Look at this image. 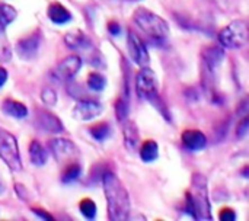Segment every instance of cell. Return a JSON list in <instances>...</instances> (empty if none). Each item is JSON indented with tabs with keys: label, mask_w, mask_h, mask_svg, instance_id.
Wrapping results in <instances>:
<instances>
[{
	"label": "cell",
	"mask_w": 249,
	"mask_h": 221,
	"mask_svg": "<svg viewBox=\"0 0 249 221\" xmlns=\"http://www.w3.org/2000/svg\"><path fill=\"white\" fill-rule=\"evenodd\" d=\"M102 187L108 204V219L111 221L128 220L131 210L130 195L118 176L112 172H105Z\"/></svg>",
	"instance_id": "cell-1"
},
{
	"label": "cell",
	"mask_w": 249,
	"mask_h": 221,
	"mask_svg": "<svg viewBox=\"0 0 249 221\" xmlns=\"http://www.w3.org/2000/svg\"><path fill=\"white\" fill-rule=\"evenodd\" d=\"M185 213L198 221H209L213 219L207 179L201 173H194L191 178V188L185 197Z\"/></svg>",
	"instance_id": "cell-2"
},
{
	"label": "cell",
	"mask_w": 249,
	"mask_h": 221,
	"mask_svg": "<svg viewBox=\"0 0 249 221\" xmlns=\"http://www.w3.org/2000/svg\"><path fill=\"white\" fill-rule=\"evenodd\" d=\"M133 20L152 41L165 42L168 39L169 25L163 17H160L155 12L146 7H139L133 13Z\"/></svg>",
	"instance_id": "cell-3"
},
{
	"label": "cell",
	"mask_w": 249,
	"mask_h": 221,
	"mask_svg": "<svg viewBox=\"0 0 249 221\" xmlns=\"http://www.w3.org/2000/svg\"><path fill=\"white\" fill-rule=\"evenodd\" d=\"M136 92L140 99L150 102L159 112H163L166 109L165 103L162 102L159 96V85L158 77L153 70L149 67H142V70L137 73L136 77Z\"/></svg>",
	"instance_id": "cell-4"
},
{
	"label": "cell",
	"mask_w": 249,
	"mask_h": 221,
	"mask_svg": "<svg viewBox=\"0 0 249 221\" xmlns=\"http://www.w3.org/2000/svg\"><path fill=\"white\" fill-rule=\"evenodd\" d=\"M219 41L222 47L229 50L242 48L248 42V23L244 19L231 22L219 32Z\"/></svg>",
	"instance_id": "cell-5"
},
{
	"label": "cell",
	"mask_w": 249,
	"mask_h": 221,
	"mask_svg": "<svg viewBox=\"0 0 249 221\" xmlns=\"http://www.w3.org/2000/svg\"><path fill=\"white\" fill-rule=\"evenodd\" d=\"M0 159L12 172L22 170V160L18 147V141L13 134L0 128Z\"/></svg>",
	"instance_id": "cell-6"
},
{
	"label": "cell",
	"mask_w": 249,
	"mask_h": 221,
	"mask_svg": "<svg viewBox=\"0 0 249 221\" xmlns=\"http://www.w3.org/2000/svg\"><path fill=\"white\" fill-rule=\"evenodd\" d=\"M48 146H50V150H51L54 159L60 165L66 166L71 162H77L80 152L73 141H70L67 138H51Z\"/></svg>",
	"instance_id": "cell-7"
},
{
	"label": "cell",
	"mask_w": 249,
	"mask_h": 221,
	"mask_svg": "<svg viewBox=\"0 0 249 221\" xmlns=\"http://www.w3.org/2000/svg\"><path fill=\"white\" fill-rule=\"evenodd\" d=\"M102 112L104 106L101 102L93 99H80L73 108V118L79 122H89L98 118Z\"/></svg>",
	"instance_id": "cell-8"
},
{
	"label": "cell",
	"mask_w": 249,
	"mask_h": 221,
	"mask_svg": "<svg viewBox=\"0 0 249 221\" xmlns=\"http://www.w3.org/2000/svg\"><path fill=\"white\" fill-rule=\"evenodd\" d=\"M127 47H128V51H130V55L133 58V61L139 66V67H149L150 64V55L147 52V48H146V44L142 41V38L130 31L128 32V36H127Z\"/></svg>",
	"instance_id": "cell-9"
},
{
	"label": "cell",
	"mask_w": 249,
	"mask_h": 221,
	"mask_svg": "<svg viewBox=\"0 0 249 221\" xmlns=\"http://www.w3.org/2000/svg\"><path fill=\"white\" fill-rule=\"evenodd\" d=\"M41 45V32L35 31L31 35H28L26 38H22L18 44H16V54L22 58V60H32L39 50Z\"/></svg>",
	"instance_id": "cell-10"
},
{
	"label": "cell",
	"mask_w": 249,
	"mask_h": 221,
	"mask_svg": "<svg viewBox=\"0 0 249 221\" xmlns=\"http://www.w3.org/2000/svg\"><path fill=\"white\" fill-rule=\"evenodd\" d=\"M80 68H82L80 57L79 55H69L57 64L53 74L58 80H70L79 73Z\"/></svg>",
	"instance_id": "cell-11"
},
{
	"label": "cell",
	"mask_w": 249,
	"mask_h": 221,
	"mask_svg": "<svg viewBox=\"0 0 249 221\" xmlns=\"http://www.w3.org/2000/svg\"><path fill=\"white\" fill-rule=\"evenodd\" d=\"M36 125L42 131L50 133V134H60L64 131V127H63L61 121L58 119V117H55L53 112L44 111V109H39L36 112Z\"/></svg>",
	"instance_id": "cell-12"
},
{
	"label": "cell",
	"mask_w": 249,
	"mask_h": 221,
	"mask_svg": "<svg viewBox=\"0 0 249 221\" xmlns=\"http://www.w3.org/2000/svg\"><path fill=\"white\" fill-rule=\"evenodd\" d=\"M181 141L185 149L191 152H200L207 146V137L198 130H185L181 136Z\"/></svg>",
	"instance_id": "cell-13"
},
{
	"label": "cell",
	"mask_w": 249,
	"mask_h": 221,
	"mask_svg": "<svg viewBox=\"0 0 249 221\" xmlns=\"http://www.w3.org/2000/svg\"><path fill=\"white\" fill-rule=\"evenodd\" d=\"M123 124V133H124V143L125 147L130 152H136L139 149V141H140V136H139V128L136 125L134 121H130L128 118L125 121L121 122Z\"/></svg>",
	"instance_id": "cell-14"
},
{
	"label": "cell",
	"mask_w": 249,
	"mask_h": 221,
	"mask_svg": "<svg viewBox=\"0 0 249 221\" xmlns=\"http://www.w3.org/2000/svg\"><path fill=\"white\" fill-rule=\"evenodd\" d=\"M64 44H66L70 50H74V51L86 50V48L90 47L89 38H88L80 29H76V31H73V32L66 34V36H64Z\"/></svg>",
	"instance_id": "cell-15"
},
{
	"label": "cell",
	"mask_w": 249,
	"mask_h": 221,
	"mask_svg": "<svg viewBox=\"0 0 249 221\" xmlns=\"http://www.w3.org/2000/svg\"><path fill=\"white\" fill-rule=\"evenodd\" d=\"M47 16L57 25H64L71 20V13L61 3H51L47 9Z\"/></svg>",
	"instance_id": "cell-16"
},
{
	"label": "cell",
	"mask_w": 249,
	"mask_h": 221,
	"mask_svg": "<svg viewBox=\"0 0 249 221\" xmlns=\"http://www.w3.org/2000/svg\"><path fill=\"white\" fill-rule=\"evenodd\" d=\"M1 111L3 114L12 117V118H16V119H22V118H26L28 117V108L19 102V101H13V99H4L1 102Z\"/></svg>",
	"instance_id": "cell-17"
},
{
	"label": "cell",
	"mask_w": 249,
	"mask_h": 221,
	"mask_svg": "<svg viewBox=\"0 0 249 221\" xmlns=\"http://www.w3.org/2000/svg\"><path fill=\"white\" fill-rule=\"evenodd\" d=\"M29 159H31V163L35 165L36 168L44 166L47 163V160H48L47 150H45V147L38 140H32L31 141V146H29Z\"/></svg>",
	"instance_id": "cell-18"
},
{
	"label": "cell",
	"mask_w": 249,
	"mask_h": 221,
	"mask_svg": "<svg viewBox=\"0 0 249 221\" xmlns=\"http://www.w3.org/2000/svg\"><path fill=\"white\" fill-rule=\"evenodd\" d=\"M140 157L146 163L155 162L159 157V146H158V143L153 141V140L144 141L142 144V147H140Z\"/></svg>",
	"instance_id": "cell-19"
},
{
	"label": "cell",
	"mask_w": 249,
	"mask_h": 221,
	"mask_svg": "<svg viewBox=\"0 0 249 221\" xmlns=\"http://www.w3.org/2000/svg\"><path fill=\"white\" fill-rule=\"evenodd\" d=\"M12 60V47L6 36V26L0 22V63H9Z\"/></svg>",
	"instance_id": "cell-20"
},
{
	"label": "cell",
	"mask_w": 249,
	"mask_h": 221,
	"mask_svg": "<svg viewBox=\"0 0 249 221\" xmlns=\"http://www.w3.org/2000/svg\"><path fill=\"white\" fill-rule=\"evenodd\" d=\"M89 134L96 141H105L111 136V127L108 122H98L89 128Z\"/></svg>",
	"instance_id": "cell-21"
},
{
	"label": "cell",
	"mask_w": 249,
	"mask_h": 221,
	"mask_svg": "<svg viewBox=\"0 0 249 221\" xmlns=\"http://www.w3.org/2000/svg\"><path fill=\"white\" fill-rule=\"evenodd\" d=\"M82 173V168L77 162H71L69 165L64 166V170H63V175H61V181L64 184H69V182H73L76 181Z\"/></svg>",
	"instance_id": "cell-22"
},
{
	"label": "cell",
	"mask_w": 249,
	"mask_h": 221,
	"mask_svg": "<svg viewBox=\"0 0 249 221\" xmlns=\"http://www.w3.org/2000/svg\"><path fill=\"white\" fill-rule=\"evenodd\" d=\"M128 111H130L128 98H127V96H125V98H124V96L118 98L117 102H115V117H117V119L120 121V124L128 118Z\"/></svg>",
	"instance_id": "cell-23"
},
{
	"label": "cell",
	"mask_w": 249,
	"mask_h": 221,
	"mask_svg": "<svg viewBox=\"0 0 249 221\" xmlns=\"http://www.w3.org/2000/svg\"><path fill=\"white\" fill-rule=\"evenodd\" d=\"M88 87L93 92H102L107 86V79L99 73H92L88 77Z\"/></svg>",
	"instance_id": "cell-24"
},
{
	"label": "cell",
	"mask_w": 249,
	"mask_h": 221,
	"mask_svg": "<svg viewBox=\"0 0 249 221\" xmlns=\"http://www.w3.org/2000/svg\"><path fill=\"white\" fill-rule=\"evenodd\" d=\"M79 210L82 213V216L88 220H93L96 216V204L90 200V198H85L80 201L79 204Z\"/></svg>",
	"instance_id": "cell-25"
},
{
	"label": "cell",
	"mask_w": 249,
	"mask_h": 221,
	"mask_svg": "<svg viewBox=\"0 0 249 221\" xmlns=\"http://www.w3.org/2000/svg\"><path fill=\"white\" fill-rule=\"evenodd\" d=\"M16 16H18V13H16V10L10 4L0 3V22L4 26H7L9 23H12L16 19Z\"/></svg>",
	"instance_id": "cell-26"
},
{
	"label": "cell",
	"mask_w": 249,
	"mask_h": 221,
	"mask_svg": "<svg viewBox=\"0 0 249 221\" xmlns=\"http://www.w3.org/2000/svg\"><path fill=\"white\" fill-rule=\"evenodd\" d=\"M41 101L48 106H54L57 103V95L51 87H45L41 92Z\"/></svg>",
	"instance_id": "cell-27"
},
{
	"label": "cell",
	"mask_w": 249,
	"mask_h": 221,
	"mask_svg": "<svg viewBox=\"0 0 249 221\" xmlns=\"http://www.w3.org/2000/svg\"><path fill=\"white\" fill-rule=\"evenodd\" d=\"M248 128H249V122H248V118L245 117L239 124H238V137L239 138H244V137H247V134H248Z\"/></svg>",
	"instance_id": "cell-28"
},
{
	"label": "cell",
	"mask_w": 249,
	"mask_h": 221,
	"mask_svg": "<svg viewBox=\"0 0 249 221\" xmlns=\"http://www.w3.org/2000/svg\"><path fill=\"white\" fill-rule=\"evenodd\" d=\"M220 220L222 221H235L236 220V213L232 208H223L220 211Z\"/></svg>",
	"instance_id": "cell-29"
},
{
	"label": "cell",
	"mask_w": 249,
	"mask_h": 221,
	"mask_svg": "<svg viewBox=\"0 0 249 221\" xmlns=\"http://www.w3.org/2000/svg\"><path fill=\"white\" fill-rule=\"evenodd\" d=\"M108 31H109V34L117 36L121 34V25L117 20H111V22H108Z\"/></svg>",
	"instance_id": "cell-30"
},
{
	"label": "cell",
	"mask_w": 249,
	"mask_h": 221,
	"mask_svg": "<svg viewBox=\"0 0 249 221\" xmlns=\"http://www.w3.org/2000/svg\"><path fill=\"white\" fill-rule=\"evenodd\" d=\"M32 213L34 214H36V217H39V219H44V220H53V217L48 214V213H45V211H42V210H38V208H32Z\"/></svg>",
	"instance_id": "cell-31"
},
{
	"label": "cell",
	"mask_w": 249,
	"mask_h": 221,
	"mask_svg": "<svg viewBox=\"0 0 249 221\" xmlns=\"http://www.w3.org/2000/svg\"><path fill=\"white\" fill-rule=\"evenodd\" d=\"M7 82V70L4 67H0V87Z\"/></svg>",
	"instance_id": "cell-32"
},
{
	"label": "cell",
	"mask_w": 249,
	"mask_h": 221,
	"mask_svg": "<svg viewBox=\"0 0 249 221\" xmlns=\"http://www.w3.org/2000/svg\"><path fill=\"white\" fill-rule=\"evenodd\" d=\"M15 191H16V194H18L22 200H25V198H26V197L23 195V192H26L25 187H22V185H15Z\"/></svg>",
	"instance_id": "cell-33"
},
{
	"label": "cell",
	"mask_w": 249,
	"mask_h": 221,
	"mask_svg": "<svg viewBox=\"0 0 249 221\" xmlns=\"http://www.w3.org/2000/svg\"><path fill=\"white\" fill-rule=\"evenodd\" d=\"M131 1H139V0H131Z\"/></svg>",
	"instance_id": "cell-34"
}]
</instances>
